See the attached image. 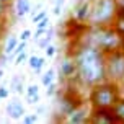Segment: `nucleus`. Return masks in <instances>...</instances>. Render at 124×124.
<instances>
[{
    "mask_svg": "<svg viewBox=\"0 0 124 124\" xmlns=\"http://www.w3.org/2000/svg\"><path fill=\"white\" fill-rule=\"evenodd\" d=\"M77 64V80L85 87H95L106 80V54L88 43L78 44L74 51Z\"/></svg>",
    "mask_w": 124,
    "mask_h": 124,
    "instance_id": "obj_1",
    "label": "nucleus"
},
{
    "mask_svg": "<svg viewBox=\"0 0 124 124\" xmlns=\"http://www.w3.org/2000/svg\"><path fill=\"white\" fill-rule=\"evenodd\" d=\"M85 43L92 44L105 54L124 49V38L114 26H87Z\"/></svg>",
    "mask_w": 124,
    "mask_h": 124,
    "instance_id": "obj_2",
    "label": "nucleus"
},
{
    "mask_svg": "<svg viewBox=\"0 0 124 124\" xmlns=\"http://www.w3.org/2000/svg\"><path fill=\"white\" fill-rule=\"evenodd\" d=\"M119 98L121 96H119L118 83L111 80H105L92 87L88 101L92 108H113Z\"/></svg>",
    "mask_w": 124,
    "mask_h": 124,
    "instance_id": "obj_3",
    "label": "nucleus"
},
{
    "mask_svg": "<svg viewBox=\"0 0 124 124\" xmlns=\"http://www.w3.org/2000/svg\"><path fill=\"white\" fill-rule=\"evenodd\" d=\"M118 0H93L88 26H111L118 18Z\"/></svg>",
    "mask_w": 124,
    "mask_h": 124,
    "instance_id": "obj_4",
    "label": "nucleus"
},
{
    "mask_svg": "<svg viewBox=\"0 0 124 124\" xmlns=\"http://www.w3.org/2000/svg\"><path fill=\"white\" fill-rule=\"evenodd\" d=\"M106 80L116 83L124 80V49L106 54Z\"/></svg>",
    "mask_w": 124,
    "mask_h": 124,
    "instance_id": "obj_5",
    "label": "nucleus"
},
{
    "mask_svg": "<svg viewBox=\"0 0 124 124\" xmlns=\"http://www.w3.org/2000/svg\"><path fill=\"white\" fill-rule=\"evenodd\" d=\"M88 123L93 124H121L113 108H92Z\"/></svg>",
    "mask_w": 124,
    "mask_h": 124,
    "instance_id": "obj_6",
    "label": "nucleus"
},
{
    "mask_svg": "<svg viewBox=\"0 0 124 124\" xmlns=\"http://www.w3.org/2000/svg\"><path fill=\"white\" fill-rule=\"evenodd\" d=\"M59 78L62 82H70L72 78H77V64H75L74 56L64 57L59 67Z\"/></svg>",
    "mask_w": 124,
    "mask_h": 124,
    "instance_id": "obj_7",
    "label": "nucleus"
},
{
    "mask_svg": "<svg viewBox=\"0 0 124 124\" xmlns=\"http://www.w3.org/2000/svg\"><path fill=\"white\" fill-rule=\"evenodd\" d=\"M59 114L62 113V116L64 118H67L70 113L74 111L77 106H80L82 103L78 101V98H75V96H72V93H64L61 98H59Z\"/></svg>",
    "mask_w": 124,
    "mask_h": 124,
    "instance_id": "obj_8",
    "label": "nucleus"
},
{
    "mask_svg": "<svg viewBox=\"0 0 124 124\" xmlns=\"http://www.w3.org/2000/svg\"><path fill=\"white\" fill-rule=\"evenodd\" d=\"M92 5L93 2L90 0H85V2H77V5L74 8V18L77 23H87L90 20V15H92Z\"/></svg>",
    "mask_w": 124,
    "mask_h": 124,
    "instance_id": "obj_9",
    "label": "nucleus"
},
{
    "mask_svg": "<svg viewBox=\"0 0 124 124\" xmlns=\"http://www.w3.org/2000/svg\"><path fill=\"white\" fill-rule=\"evenodd\" d=\"M5 111L7 114H8V118L12 119H23V116H25V105L21 103V100L18 98H13L8 101V105L5 106Z\"/></svg>",
    "mask_w": 124,
    "mask_h": 124,
    "instance_id": "obj_10",
    "label": "nucleus"
},
{
    "mask_svg": "<svg viewBox=\"0 0 124 124\" xmlns=\"http://www.w3.org/2000/svg\"><path fill=\"white\" fill-rule=\"evenodd\" d=\"M88 119H90L88 109L83 105H80V106H77L74 111L65 118V121L70 123V124H83V123H88Z\"/></svg>",
    "mask_w": 124,
    "mask_h": 124,
    "instance_id": "obj_11",
    "label": "nucleus"
},
{
    "mask_svg": "<svg viewBox=\"0 0 124 124\" xmlns=\"http://www.w3.org/2000/svg\"><path fill=\"white\" fill-rule=\"evenodd\" d=\"M28 65H30L31 70H34V74H41V70L46 65V57L33 54V56L28 57Z\"/></svg>",
    "mask_w": 124,
    "mask_h": 124,
    "instance_id": "obj_12",
    "label": "nucleus"
},
{
    "mask_svg": "<svg viewBox=\"0 0 124 124\" xmlns=\"http://www.w3.org/2000/svg\"><path fill=\"white\" fill-rule=\"evenodd\" d=\"M31 3L30 0H15V15L18 18H23L25 15L31 13Z\"/></svg>",
    "mask_w": 124,
    "mask_h": 124,
    "instance_id": "obj_13",
    "label": "nucleus"
},
{
    "mask_svg": "<svg viewBox=\"0 0 124 124\" xmlns=\"http://www.w3.org/2000/svg\"><path fill=\"white\" fill-rule=\"evenodd\" d=\"M18 43H20V39L15 34H8V38H7V41H5V46H3V52H5L7 56H10L15 51V47L18 46Z\"/></svg>",
    "mask_w": 124,
    "mask_h": 124,
    "instance_id": "obj_14",
    "label": "nucleus"
},
{
    "mask_svg": "<svg viewBox=\"0 0 124 124\" xmlns=\"http://www.w3.org/2000/svg\"><path fill=\"white\" fill-rule=\"evenodd\" d=\"M52 38H54V28H51V26H49V28L46 30V33H44V36L41 38V39H38V41H36V44L41 47V49H46V47L51 44Z\"/></svg>",
    "mask_w": 124,
    "mask_h": 124,
    "instance_id": "obj_15",
    "label": "nucleus"
},
{
    "mask_svg": "<svg viewBox=\"0 0 124 124\" xmlns=\"http://www.w3.org/2000/svg\"><path fill=\"white\" fill-rule=\"evenodd\" d=\"M10 88H12L13 93H16V95H21V93H25V87H23V78L20 77V75H15L10 82Z\"/></svg>",
    "mask_w": 124,
    "mask_h": 124,
    "instance_id": "obj_16",
    "label": "nucleus"
},
{
    "mask_svg": "<svg viewBox=\"0 0 124 124\" xmlns=\"http://www.w3.org/2000/svg\"><path fill=\"white\" fill-rule=\"evenodd\" d=\"M54 80H56V70H54V69H49L47 72H44V74L41 75V83H43V87L51 85Z\"/></svg>",
    "mask_w": 124,
    "mask_h": 124,
    "instance_id": "obj_17",
    "label": "nucleus"
},
{
    "mask_svg": "<svg viewBox=\"0 0 124 124\" xmlns=\"http://www.w3.org/2000/svg\"><path fill=\"white\" fill-rule=\"evenodd\" d=\"M113 109L116 113V116L119 118L121 124H124V98H119L118 101H116V105L113 106Z\"/></svg>",
    "mask_w": 124,
    "mask_h": 124,
    "instance_id": "obj_18",
    "label": "nucleus"
},
{
    "mask_svg": "<svg viewBox=\"0 0 124 124\" xmlns=\"http://www.w3.org/2000/svg\"><path fill=\"white\" fill-rule=\"evenodd\" d=\"M113 26H114V28L118 30V33H119V34H121V36L124 38V18H123V16H119V15H118V18L114 20Z\"/></svg>",
    "mask_w": 124,
    "mask_h": 124,
    "instance_id": "obj_19",
    "label": "nucleus"
},
{
    "mask_svg": "<svg viewBox=\"0 0 124 124\" xmlns=\"http://www.w3.org/2000/svg\"><path fill=\"white\" fill-rule=\"evenodd\" d=\"M25 93H26V98H31V96H34V95L39 93V88H38V85H28Z\"/></svg>",
    "mask_w": 124,
    "mask_h": 124,
    "instance_id": "obj_20",
    "label": "nucleus"
},
{
    "mask_svg": "<svg viewBox=\"0 0 124 124\" xmlns=\"http://www.w3.org/2000/svg\"><path fill=\"white\" fill-rule=\"evenodd\" d=\"M25 62H28V56H26V51H23V52H20L18 56L15 57V65H20V64H25Z\"/></svg>",
    "mask_w": 124,
    "mask_h": 124,
    "instance_id": "obj_21",
    "label": "nucleus"
},
{
    "mask_svg": "<svg viewBox=\"0 0 124 124\" xmlns=\"http://www.w3.org/2000/svg\"><path fill=\"white\" fill-rule=\"evenodd\" d=\"M49 23H51V21H49V16H44L41 21H38V23H36V28H39V30H47V28L51 26Z\"/></svg>",
    "mask_w": 124,
    "mask_h": 124,
    "instance_id": "obj_22",
    "label": "nucleus"
},
{
    "mask_svg": "<svg viewBox=\"0 0 124 124\" xmlns=\"http://www.w3.org/2000/svg\"><path fill=\"white\" fill-rule=\"evenodd\" d=\"M56 93H57V83H56V82H52L51 85L46 87V95H47V96H54Z\"/></svg>",
    "mask_w": 124,
    "mask_h": 124,
    "instance_id": "obj_23",
    "label": "nucleus"
},
{
    "mask_svg": "<svg viewBox=\"0 0 124 124\" xmlns=\"http://www.w3.org/2000/svg\"><path fill=\"white\" fill-rule=\"evenodd\" d=\"M38 121V114L36 113H33V114H25L23 116V123L25 124H33Z\"/></svg>",
    "mask_w": 124,
    "mask_h": 124,
    "instance_id": "obj_24",
    "label": "nucleus"
},
{
    "mask_svg": "<svg viewBox=\"0 0 124 124\" xmlns=\"http://www.w3.org/2000/svg\"><path fill=\"white\" fill-rule=\"evenodd\" d=\"M44 16H47V12H46V10H39V12H38L36 15H33V23L36 25L38 21H41V20H43Z\"/></svg>",
    "mask_w": 124,
    "mask_h": 124,
    "instance_id": "obj_25",
    "label": "nucleus"
},
{
    "mask_svg": "<svg viewBox=\"0 0 124 124\" xmlns=\"http://www.w3.org/2000/svg\"><path fill=\"white\" fill-rule=\"evenodd\" d=\"M44 51H46V57H54V56H56V52H57V47L54 46V44H49Z\"/></svg>",
    "mask_w": 124,
    "mask_h": 124,
    "instance_id": "obj_26",
    "label": "nucleus"
},
{
    "mask_svg": "<svg viewBox=\"0 0 124 124\" xmlns=\"http://www.w3.org/2000/svg\"><path fill=\"white\" fill-rule=\"evenodd\" d=\"M31 36H33L31 30H23V31H21V34H20V41H28Z\"/></svg>",
    "mask_w": 124,
    "mask_h": 124,
    "instance_id": "obj_27",
    "label": "nucleus"
},
{
    "mask_svg": "<svg viewBox=\"0 0 124 124\" xmlns=\"http://www.w3.org/2000/svg\"><path fill=\"white\" fill-rule=\"evenodd\" d=\"M8 95H10V88H7L5 85H2V87H0V98L7 100V98H8Z\"/></svg>",
    "mask_w": 124,
    "mask_h": 124,
    "instance_id": "obj_28",
    "label": "nucleus"
},
{
    "mask_svg": "<svg viewBox=\"0 0 124 124\" xmlns=\"http://www.w3.org/2000/svg\"><path fill=\"white\" fill-rule=\"evenodd\" d=\"M8 7H10V5H7L5 2H2V0H0V20H2V18H3V16L7 15V10H8Z\"/></svg>",
    "mask_w": 124,
    "mask_h": 124,
    "instance_id": "obj_29",
    "label": "nucleus"
},
{
    "mask_svg": "<svg viewBox=\"0 0 124 124\" xmlns=\"http://www.w3.org/2000/svg\"><path fill=\"white\" fill-rule=\"evenodd\" d=\"M39 100H41V96H39V93H38V95L31 96V98H26V103H30V105H36Z\"/></svg>",
    "mask_w": 124,
    "mask_h": 124,
    "instance_id": "obj_30",
    "label": "nucleus"
},
{
    "mask_svg": "<svg viewBox=\"0 0 124 124\" xmlns=\"http://www.w3.org/2000/svg\"><path fill=\"white\" fill-rule=\"evenodd\" d=\"M46 33V30H39V28H36V33H34V41H38V39H41L43 38V34Z\"/></svg>",
    "mask_w": 124,
    "mask_h": 124,
    "instance_id": "obj_31",
    "label": "nucleus"
},
{
    "mask_svg": "<svg viewBox=\"0 0 124 124\" xmlns=\"http://www.w3.org/2000/svg\"><path fill=\"white\" fill-rule=\"evenodd\" d=\"M118 3H119V13H118V15L124 18V0H119Z\"/></svg>",
    "mask_w": 124,
    "mask_h": 124,
    "instance_id": "obj_32",
    "label": "nucleus"
},
{
    "mask_svg": "<svg viewBox=\"0 0 124 124\" xmlns=\"http://www.w3.org/2000/svg\"><path fill=\"white\" fill-rule=\"evenodd\" d=\"M41 8H43V3L39 2V3H36V5H34V8H31V13H33V15H36V13L39 12Z\"/></svg>",
    "mask_w": 124,
    "mask_h": 124,
    "instance_id": "obj_33",
    "label": "nucleus"
},
{
    "mask_svg": "<svg viewBox=\"0 0 124 124\" xmlns=\"http://www.w3.org/2000/svg\"><path fill=\"white\" fill-rule=\"evenodd\" d=\"M7 59H8V56H7L5 52H2V56H0V67H3L7 64Z\"/></svg>",
    "mask_w": 124,
    "mask_h": 124,
    "instance_id": "obj_34",
    "label": "nucleus"
},
{
    "mask_svg": "<svg viewBox=\"0 0 124 124\" xmlns=\"http://www.w3.org/2000/svg\"><path fill=\"white\" fill-rule=\"evenodd\" d=\"M2 77H3V69L0 67V80H2Z\"/></svg>",
    "mask_w": 124,
    "mask_h": 124,
    "instance_id": "obj_35",
    "label": "nucleus"
},
{
    "mask_svg": "<svg viewBox=\"0 0 124 124\" xmlns=\"http://www.w3.org/2000/svg\"><path fill=\"white\" fill-rule=\"evenodd\" d=\"M2 2H5V3H7V5H10V3H12V2H13V0H2Z\"/></svg>",
    "mask_w": 124,
    "mask_h": 124,
    "instance_id": "obj_36",
    "label": "nucleus"
},
{
    "mask_svg": "<svg viewBox=\"0 0 124 124\" xmlns=\"http://www.w3.org/2000/svg\"><path fill=\"white\" fill-rule=\"evenodd\" d=\"M2 52H3V46H2V41H0V56H2Z\"/></svg>",
    "mask_w": 124,
    "mask_h": 124,
    "instance_id": "obj_37",
    "label": "nucleus"
},
{
    "mask_svg": "<svg viewBox=\"0 0 124 124\" xmlns=\"http://www.w3.org/2000/svg\"><path fill=\"white\" fill-rule=\"evenodd\" d=\"M77 2H85V0H77ZM90 2H93V0H90Z\"/></svg>",
    "mask_w": 124,
    "mask_h": 124,
    "instance_id": "obj_38",
    "label": "nucleus"
},
{
    "mask_svg": "<svg viewBox=\"0 0 124 124\" xmlns=\"http://www.w3.org/2000/svg\"><path fill=\"white\" fill-rule=\"evenodd\" d=\"M0 101H2V98H0Z\"/></svg>",
    "mask_w": 124,
    "mask_h": 124,
    "instance_id": "obj_39",
    "label": "nucleus"
}]
</instances>
